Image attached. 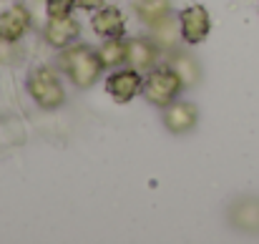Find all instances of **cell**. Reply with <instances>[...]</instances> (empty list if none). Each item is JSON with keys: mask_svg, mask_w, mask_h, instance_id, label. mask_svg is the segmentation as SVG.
<instances>
[{"mask_svg": "<svg viewBox=\"0 0 259 244\" xmlns=\"http://www.w3.org/2000/svg\"><path fill=\"white\" fill-rule=\"evenodd\" d=\"M139 13L146 23L159 25L166 15H169V0H141L139 3Z\"/></svg>", "mask_w": 259, "mask_h": 244, "instance_id": "8fae6325", "label": "cell"}, {"mask_svg": "<svg viewBox=\"0 0 259 244\" xmlns=\"http://www.w3.org/2000/svg\"><path fill=\"white\" fill-rule=\"evenodd\" d=\"M63 66L68 71V76L78 86H91V83L98 78V68H101V58H96V53L86 48V46H78V48H71L63 53Z\"/></svg>", "mask_w": 259, "mask_h": 244, "instance_id": "6da1fadb", "label": "cell"}, {"mask_svg": "<svg viewBox=\"0 0 259 244\" xmlns=\"http://www.w3.org/2000/svg\"><path fill=\"white\" fill-rule=\"evenodd\" d=\"M123 58H126V46L118 43L116 38L108 40V43L103 46V51H101V63H103V66H116V63L123 61Z\"/></svg>", "mask_w": 259, "mask_h": 244, "instance_id": "7c38bea8", "label": "cell"}, {"mask_svg": "<svg viewBox=\"0 0 259 244\" xmlns=\"http://www.w3.org/2000/svg\"><path fill=\"white\" fill-rule=\"evenodd\" d=\"M154 56H156V51H154V46L146 43V40H131V43L126 46V61H128L134 68H146V66H151V63H154Z\"/></svg>", "mask_w": 259, "mask_h": 244, "instance_id": "30bf717a", "label": "cell"}, {"mask_svg": "<svg viewBox=\"0 0 259 244\" xmlns=\"http://www.w3.org/2000/svg\"><path fill=\"white\" fill-rule=\"evenodd\" d=\"M181 33H184V38L189 43L204 40L206 33H209V15H206V10L199 8V5L184 10L181 13Z\"/></svg>", "mask_w": 259, "mask_h": 244, "instance_id": "277c9868", "label": "cell"}, {"mask_svg": "<svg viewBox=\"0 0 259 244\" xmlns=\"http://www.w3.org/2000/svg\"><path fill=\"white\" fill-rule=\"evenodd\" d=\"M93 30L98 35L118 38L123 33V18H121L118 8H103L101 13H96L93 15Z\"/></svg>", "mask_w": 259, "mask_h": 244, "instance_id": "ba28073f", "label": "cell"}, {"mask_svg": "<svg viewBox=\"0 0 259 244\" xmlns=\"http://www.w3.org/2000/svg\"><path fill=\"white\" fill-rule=\"evenodd\" d=\"M28 91L33 93V98L43 106V108H56L63 103V88L58 78L48 71V68H38L33 71V76L28 78Z\"/></svg>", "mask_w": 259, "mask_h": 244, "instance_id": "7a4b0ae2", "label": "cell"}, {"mask_svg": "<svg viewBox=\"0 0 259 244\" xmlns=\"http://www.w3.org/2000/svg\"><path fill=\"white\" fill-rule=\"evenodd\" d=\"M139 86H141L139 73H134V71H123V73H116V76L108 78V93H111L116 101L126 103V101H131V98L136 96Z\"/></svg>", "mask_w": 259, "mask_h": 244, "instance_id": "5b68a950", "label": "cell"}, {"mask_svg": "<svg viewBox=\"0 0 259 244\" xmlns=\"http://www.w3.org/2000/svg\"><path fill=\"white\" fill-rule=\"evenodd\" d=\"M46 3L51 15H68V10L73 8V0H46Z\"/></svg>", "mask_w": 259, "mask_h": 244, "instance_id": "4fadbf2b", "label": "cell"}, {"mask_svg": "<svg viewBox=\"0 0 259 244\" xmlns=\"http://www.w3.org/2000/svg\"><path fill=\"white\" fill-rule=\"evenodd\" d=\"M46 35L53 46H66L78 35V23L71 20L68 15H51V23L46 28Z\"/></svg>", "mask_w": 259, "mask_h": 244, "instance_id": "8992f818", "label": "cell"}, {"mask_svg": "<svg viewBox=\"0 0 259 244\" xmlns=\"http://www.w3.org/2000/svg\"><path fill=\"white\" fill-rule=\"evenodd\" d=\"M194 121H196V111H194L191 103H176V106H171L166 111V126L171 131H176V134L189 131L194 126Z\"/></svg>", "mask_w": 259, "mask_h": 244, "instance_id": "9c48e42d", "label": "cell"}, {"mask_svg": "<svg viewBox=\"0 0 259 244\" xmlns=\"http://www.w3.org/2000/svg\"><path fill=\"white\" fill-rule=\"evenodd\" d=\"M78 3H81L83 8H96V5H101L103 0H78Z\"/></svg>", "mask_w": 259, "mask_h": 244, "instance_id": "5bb4252c", "label": "cell"}, {"mask_svg": "<svg viewBox=\"0 0 259 244\" xmlns=\"http://www.w3.org/2000/svg\"><path fill=\"white\" fill-rule=\"evenodd\" d=\"M181 78L171 71H154L146 81V98L156 106H166L174 96L179 93Z\"/></svg>", "mask_w": 259, "mask_h": 244, "instance_id": "3957f363", "label": "cell"}, {"mask_svg": "<svg viewBox=\"0 0 259 244\" xmlns=\"http://www.w3.org/2000/svg\"><path fill=\"white\" fill-rule=\"evenodd\" d=\"M25 28H28V13H25L20 5H15V8H10L8 13L0 15V38L15 40V38L23 35Z\"/></svg>", "mask_w": 259, "mask_h": 244, "instance_id": "52a82bcc", "label": "cell"}]
</instances>
